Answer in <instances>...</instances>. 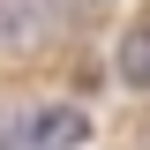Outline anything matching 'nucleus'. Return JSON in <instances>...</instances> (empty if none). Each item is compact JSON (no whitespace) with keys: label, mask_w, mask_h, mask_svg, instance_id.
I'll list each match as a JSON object with an SVG mask.
<instances>
[{"label":"nucleus","mask_w":150,"mask_h":150,"mask_svg":"<svg viewBox=\"0 0 150 150\" xmlns=\"http://www.w3.org/2000/svg\"><path fill=\"white\" fill-rule=\"evenodd\" d=\"M83 135H90V120L75 105H38L0 135V150H83Z\"/></svg>","instance_id":"obj_1"},{"label":"nucleus","mask_w":150,"mask_h":150,"mask_svg":"<svg viewBox=\"0 0 150 150\" xmlns=\"http://www.w3.org/2000/svg\"><path fill=\"white\" fill-rule=\"evenodd\" d=\"M120 83L150 90V30H143V23H135V30L120 38Z\"/></svg>","instance_id":"obj_2"}]
</instances>
